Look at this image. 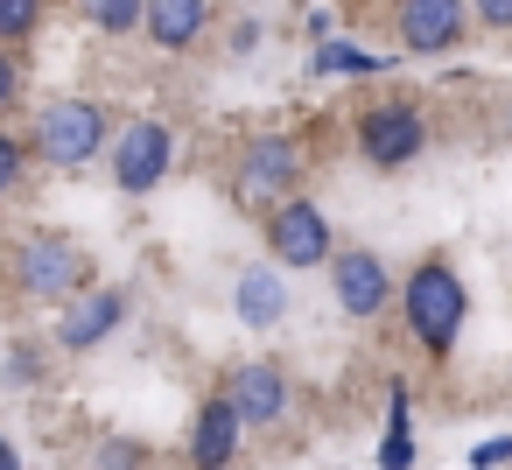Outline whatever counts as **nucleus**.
<instances>
[{
    "label": "nucleus",
    "mask_w": 512,
    "mask_h": 470,
    "mask_svg": "<svg viewBox=\"0 0 512 470\" xmlns=\"http://www.w3.org/2000/svg\"><path fill=\"white\" fill-rule=\"evenodd\" d=\"M141 8H148V0H78V15H85L99 36H134V29H141Z\"/></svg>",
    "instance_id": "obj_16"
},
{
    "label": "nucleus",
    "mask_w": 512,
    "mask_h": 470,
    "mask_svg": "<svg viewBox=\"0 0 512 470\" xmlns=\"http://www.w3.org/2000/svg\"><path fill=\"white\" fill-rule=\"evenodd\" d=\"M372 463H379V470H414V435H407V428H386Z\"/></svg>",
    "instance_id": "obj_20"
},
{
    "label": "nucleus",
    "mask_w": 512,
    "mask_h": 470,
    "mask_svg": "<svg viewBox=\"0 0 512 470\" xmlns=\"http://www.w3.org/2000/svg\"><path fill=\"white\" fill-rule=\"evenodd\" d=\"M36 22H43V0H0V43H29L36 36Z\"/></svg>",
    "instance_id": "obj_18"
},
{
    "label": "nucleus",
    "mask_w": 512,
    "mask_h": 470,
    "mask_svg": "<svg viewBox=\"0 0 512 470\" xmlns=\"http://www.w3.org/2000/svg\"><path fill=\"white\" fill-rule=\"evenodd\" d=\"M106 141H113V113L99 99H50L29 127V148L50 169H85V162L106 155Z\"/></svg>",
    "instance_id": "obj_2"
},
{
    "label": "nucleus",
    "mask_w": 512,
    "mask_h": 470,
    "mask_svg": "<svg viewBox=\"0 0 512 470\" xmlns=\"http://www.w3.org/2000/svg\"><path fill=\"white\" fill-rule=\"evenodd\" d=\"M295 183H302V141L295 134H253L239 148V169H232V204L267 218L281 197H295Z\"/></svg>",
    "instance_id": "obj_4"
},
{
    "label": "nucleus",
    "mask_w": 512,
    "mask_h": 470,
    "mask_svg": "<svg viewBox=\"0 0 512 470\" xmlns=\"http://www.w3.org/2000/svg\"><path fill=\"white\" fill-rule=\"evenodd\" d=\"M309 71L316 78H379V71H393V57H372V50L344 43V36H323L316 57H309Z\"/></svg>",
    "instance_id": "obj_15"
},
{
    "label": "nucleus",
    "mask_w": 512,
    "mask_h": 470,
    "mask_svg": "<svg viewBox=\"0 0 512 470\" xmlns=\"http://www.w3.org/2000/svg\"><path fill=\"white\" fill-rule=\"evenodd\" d=\"M0 470H22V456H15V442L0 435Z\"/></svg>",
    "instance_id": "obj_24"
},
{
    "label": "nucleus",
    "mask_w": 512,
    "mask_h": 470,
    "mask_svg": "<svg viewBox=\"0 0 512 470\" xmlns=\"http://www.w3.org/2000/svg\"><path fill=\"white\" fill-rule=\"evenodd\" d=\"M29 155H36V148H29L22 134H8V127H0V197H15V190H22V176H29Z\"/></svg>",
    "instance_id": "obj_19"
},
{
    "label": "nucleus",
    "mask_w": 512,
    "mask_h": 470,
    "mask_svg": "<svg viewBox=\"0 0 512 470\" xmlns=\"http://www.w3.org/2000/svg\"><path fill=\"white\" fill-rule=\"evenodd\" d=\"M393 29H400L407 57H449L470 36V0H400Z\"/></svg>",
    "instance_id": "obj_10"
},
{
    "label": "nucleus",
    "mask_w": 512,
    "mask_h": 470,
    "mask_svg": "<svg viewBox=\"0 0 512 470\" xmlns=\"http://www.w3.org/2000/svg\"><path fill=\"white\" fill-rule=\"evenodd\" d=\"M239 435H246L239 407H232L225 393H211V400L197 407V428H190V470H225V463L239 456Z\"/></svg>",
    "instance_id": "obj_12"
},
{
    "label": "nucleus",
    "mask_w": 512,
    "mask_h": 470,
    "mask_svg": "<svg viewBox=\"0 0 512 470\" xmlns=\"http://www.w3.org/2000/svg\"><path fill=\"white\" fill-rule=\"evenodd\" d=\"M330 295H337L344 316L372 323V316H386V302H393V267H386L372 246H337V253H330Z\"/></svg>",
    "instance_id": "obj_8"
},
{
    "label": "nucleus",
    "mask_w": 512,
    "mask_h": 470,
    "mask_svg": "<svg viewBox=\"0 0 512 470\" xmlns=\"http://www.w3.org/2000/svg\"><path fill=\"white\" fill-rule=\"evenodd\" d=\"M267 253L281 274H302V267H330L337 239H330V218L309 204V197H281L267 211Z\"/></svg>",
    "instance_id": "obj_6"
},
{
    "label": "nucleus",
    "mask_w": 512,
    "mask_h": 470,
    "mask_svg": "<svg viewBox=\"0 0 512 470\" xmlns=\"http://www.w3.org/2000/svg\"><path fill=\"white\" fill-rule=\"evenodd\" d=\"M232 309L246 330H274L288 316V288H281V267H246L239 288H232Z\"/></svg>",
    "instance_id": "obj_14"
},
{
    "label": "nucleus",
    "mask_w": 512,
    "mask_h": 470,
    "mask_svg": "<svg viewBox=\"0 0 512 470\" xmlns=\"http://www.w3.org/2000/svg\"><path fill=\"white\" fill-rule=\"evenodd\" d=\"M400 309H407V330L428 358H449L456 337H463V316H470V288L449 260H421L407 281H400Z\"/></svg>",
    "instance_id": "obj_1"
},
{
    "label": "nucleus",
    "mask_w": 512,
    "mask_h": 470,
    "mask_svg": "<svg viewBox=\"0 0 512 470\" xmlns=\"http://www.w3.org/2000/svg\"><path fill=\"white\" fill-rule=\"evenodd\" d=\"M141 29L155 50H190L204 29H211V0H148L141 8Z\"/></svg>",
    "instance_id": "obj_13"
},
{
    "label": "nucleus",
    "mask_w": 512,
    "mask_h": 470,
    "mask_svg": "<svg viewBox=\"0 0 512 470\" xmlns=\"http://www.w3.org/2000/svg\"><path fill=\"white\" fill-rule=\"evenodd\" d=\"M78 470H148V449H141L134 435H99Z\"/></svg>",
    "instance_id": "obj_17"
},
{
    "label": "nucleus",
    "mask_w": 512,
    "mask_h": 470,
    "mask_svg": "<svg viewBox=\"0 0 512 470\" xmlns=\"http://www.w3.org/2000/svg\"><path fill=\"white\" fill-rule=\"evenodd\" d=\"M505 148H512V92H505Z\"/></svg>",
    "instance_id": "obj_25"
},
{
    "label": "nucleus",
    "mask_w": 512,
    "mask_h": 470,
    "mask_svg": "<svg viewBox=\"0 0 512 470\" xmlns=\"http://www.w3.org/2000/svg\"><path fill=\"white\" fill-rule=\"evenodd\" d=\"M127 323V288H106V281H85L71 302H64V316H57V344L64 351H99L113 330Z\"/></svg>",
    "instance_id": "obj_11"
},
{
    "label": "nucleus",
    "mask_w": 512,
    "mask_h": 470,
    "mask_svg": "<svg viewBox=\"0 0 512 470\" xmlns=\"http://www.w3.org/2000/svg\"><path fill=\"white\" fill-rule=\"evenodd\" d=\"M505 463H512V435H484L470 449V470H505Z\"/></svg>",
    "instance_id": "obj_21"
},
{
    "label": "nucleus",
    "mask_w": 512,
    "mask_h": 470,
    "mask_svg": "<svg viewBox=\"0 0 512 470\" xmlns=\"http://www.w3.org/2000/svg\"><path fill=\"white\" fill-rule=\"evenodd\" d=\"M218 393L239 407V421H246V428H281V421H288V407H295V379H288L274 358H246V365H232Z\"/></svg>",
    "instance_id": "obj_9"
},
{
    "label": "nucleus",
    "mask_w": 512,
    "mask_h": 470,
    "mask_svg": "<svg viewBox=\"0 0 512 470\" xmlns=\"http://www.w3.org/2000/svg\"><path fill=\"white\" fill-rule=\"evenodd\" d=\"M8 281L29 302H71L92 281V260H85V246L71 232H29L15 246V260H8Z\"/></svg>",
    "instance_id": "obj_3"
},
{
    "label": "nucleus",
    "mask_w": 512,
    "mask_h": 470,
    "mask_svg": "<svg viewBox=\"0 0 512 470\" xmlns=\"http://www.w3.org/2000/svg\"><path fill=\"white\" fill-rule=\"evenodd\" d=\"M470 22H484V29H512V0H470Z\"/></svg>",
    "instance_id": "obj_23"
},
{
    "label": "nucleus",
    "mask_w": 512,
    "mask_h": 470,
    "mask_svg": "<svg viewBox=\"0 0 512 470\" xmlns=\"http://www.w3.org/2000/svg\"><path fill=\"white\" fill-rule=\"evenodd\" d=\"M169 162H176V134H169L162 120H127V127L113 134V190L148 197V190L169 176Z\"/></svg>",
    "instance_id": "obj_7"
},
{
    "label": "nucleus",
    "mask_w": 512,
    "mask_h": 470,
    "mask_svg": "<svg viewBox=\"0 0 512 470\" xmlns=\"http://www.w3.org/2000/svg\"><path fill=\"white\" fill-rule=\"evenodd\" d=\"M351 127H358V155H365L372 169H407V162L428 148V113H421L414 99H379V106H365Z\"/></svg>",
    "instance_id": "obj_5"
},
{
    "label": "nucleus",
    "mask_w": 512,
    "mask_h": 470,
    "mask_svg": "<svg viewBox=\"0 0 512 470\" xmlns=\"http://www.w3.org/2000/svg\"><path fill=\"white\" fill-rule=\"evenodd\" d=\"M15 99H22V57H15L8 43H0V113H8Z\"/></svg>",
    "instance_id": "obj_22"
}]
</instances>
